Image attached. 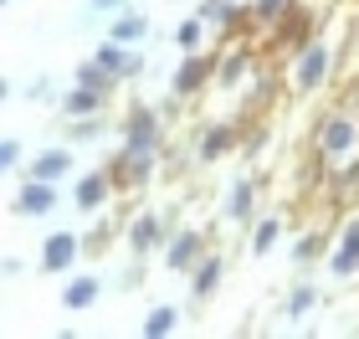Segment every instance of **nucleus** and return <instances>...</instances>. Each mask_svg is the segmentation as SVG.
<instances>
[{
    "label": "nucleus",
    "mask_w": 359,
    "mask_h": 339,
    "mask_svg": "<svg viewBox=\"0 0 359 339\" xmlns=\"http://www.w3.org/2000/svg\"><path fill=\"white\" fill-rule=\"evenodd\" d=\"M0 272H6V278H21V257H15V252H11V257H6V262H0Z\"/></svg>",
    "instance_id": "72a5a7b5"
},
{
    "label": "nucleus",
    "mask_w": 359,
    "mask_h": 339,
    "mask_svg": "<svg viewBox=\"0 0 359 339\" xmlns=\"http://www.w3.org/2000/svg\"><path fill=\"white\" fill-rule=\"evenodd\" d=\"M221 278H226V252L210 247L201 262H195V272L185 278V283H190V298H195V303H210V298L221 293Z\"/></svg>",
    "instance_id": "6ab92c4d"
},
{
    "label": "nucleus",
    "mask_w": 359,
    "mask_h": 339,
    "mask_svg": "<svg viewBox=\"0 0 359 339\" xmlns=\"http://www.w3.org/2000/svg\"><path fill=\"white\" fill-rule=\"evenodd\" d=\"M108 98H113V93H97V88L72 83L67 93H62L57 113H62V119H93V113H103V108H108Z\"/></svg>",
    "instance_id": "4be33fe9"
},
{
    "label": "nucleus",
    "mask_w": 359,
    "mask_h": 339,
    "mask_svg": "<svg viewBox=\"0 0 359 339\" xmlns=\"http://www.w3.org/2000/svg\"><path fill=\"white\" fill-rule=\"evenodd\" d=\"M257 83V46L252 41H221V57H216V93L226 98H241Z\"/></svg>",
    "instance_id": "39448f33"
},
{
    "label": "nucleus",
    "mask_w": 359,
    "mask_h": 339,
    "mask_svg": "<svg viewBox=\"0 0 359 339\" xmlns=\"http://www.w3.org/2000/svg\"><path fill=\"white\" fill-rule=\"evenodd\" d=\"M349 46L359 52V0H354V11H349Z\"/></svg>",
    "instance_id": "473e14b6"
},
{
    "label": "nucleus",
    "mask_w": 359,
    "mask_h": 339,
    "mask_svg": "<svg viewBox=\"0 0 359 339\" xmlns=\"http://www.w3.org/2000/svg\"><path fill=\"white\" fill-rule=\"evenodd\" d=\"M195 15H201L221 41H236V36H247V31L257 26L252 21V0H247V6H241V0H201Z\"/></svg>",
    "instance_id": "9b49d317"
},
{
    "label": "nucleus",
    "mask_w": 359,
    "mask_h": 339,
    "mask_svg": "<svg viewBox=\"0 0 359 339\" xmlns=\"http://www.w3.org/2000/svg\"><path fill=\"white\" fill-rule=\"evenodd\" d=\"M97 139H108V119H67V144H97Z\"/></svg>",
    "instance_id": "cd10ccee"
},
{
    "label": "nucleus",
    "mask_w": 359,
    "mask_h": 339,
    "mask_svg": "<svg viewBox=\"0 0 359 339\" xmlns=\"http://www.w3.org/2000/svg\"><path fill=\"white\" fill-rule=\"evenodd\" d=\"M344 103H349V108L359 113V83H349V88H344Z\"/></svg>",
    "instance_id": "f704fd0d"
},
{
    "label": "nucleus",
    "mask_w": 359,
    "mask_h": 339,
    "mask_svg": "<svg viewBox=\"0 0 359 339\" xmlns=\"http://www.w3.org/2000/svg\"><path fill=\"white\" fill-rule=\"evenodd\" d=\"M323 278L329 283H354L359 278V206L344 211V221L334 226V247L323 257Z\"/></svg>",
    "instance_id": "423d86ee"
},
{
    "label": "nucleus",
    "mask_w": 359,
    "mask_h": 339,
    "mask_svg": "<svg viewBox=\"0 0 359 339\" xmlns=\"http://www.w3.org/2000/svg\"><path fill=\"white\" fill-rule=\"evenodd\" d=\"M62 206V185L52 180H36V175H26L21 185H15V201H11V216L15 221H46Z\"/></svg>",
    "instance_id": "f8f14e48"
},
{
    "label": "nucleus",
    "mask_w": 359,
    "mask_h": 339,
    "mask_svg": "<svg viewBox=\"0 0 359 339\" xmlns=\"http://www.w3.org/2000/svg\"><path fill=\"white\" fill-rule=\"evenodd\" d=\"M221 221L226 226H241V232L257 221V180H252V175L226 180V190H221Z\"/></svg>",
    "instance_id": "dca6fc26"
},
{
    "label": "nucleus",
    "mask_w": 359,
    "mask_h": 339,
    "mask_svg": "<svg viewBox=\"0 0 359 339\" xmlns=\"http://www.w3.org/2000/svg\"><path fill=\"white\" fill-rule=\"evenodd\" d=\"M318 303H323V283H292L287 298H283V319H287V324H303Z\"/></svg>",
    "instance_id": "b1692460"
},
{
    "label": "nucleus",
    "mask_w": 359,
    "mask_h": 339,
    "mask_svg": "<svg viewBox=\"0 0 359 339\" xmlns=\"http://www.w3.org/2000/svg\"><path fill=\"white\" fill-rule=\"evenodd\" d=\"M175 329H180V303H154V309L144 314V324H139L144 339H170Z\"/></svg>",
    "instance_id": "a878e982"
},
{
    "label": "nucleus",
    "mask_w": 359,
    "mask_h": 339,
    "mask_svg": "<svg viewBox=\"0 0 359 339\" xmlns=\"http://www.w3.org/2000/svg\"><path fill=\"white\" fill-rule=\"evenodd\" d=\"M277 241H283V216H277V211L257 216V221L247 226V252H252V257H272Z\"/></svg>",
    "instance_id": "5701e85b"
},
{
    "label": "nucleus",
    "mask_w": 359,
    "mask_h": 339,
    "mask_svg": "<svg viewBox=\"0 0 359 339\" xmlns=\"http://www.w3.org/2000/svg\"><path fill=\"white\" fill-rule=\"evenodd\" d=\"M180 232L175 226V216L170 211H159V206H144V211H134L128 216V226H123V247H128V257H154V252H165V241Z\"/></svg>",
    "instance_id": "7ed1b4c3"
},
{
    "label": "nucleus",
    "mask_w": 359,
    "mask_h": 339,
    "mask_svg": "<svg viewBox=\"0 0 359 339\" xmlns=\"http://www.w3.org/2000/svg\"><path fill=\"white\" fill-rule=\"evenodd\" d=\"M292 6H298V0H252V21L262 26V31H272V26L283 21Z\"/></svg>",
    "instance_id": "c85d7f7f"
},
{
    "label": "nucleus",
    "mask_w": 359,
    "mask_h": 339,
    "mask_svg": "<svg viewBox=\"0 0 359 339\" xmlns=\"http://www.w3.org/2000/svg\"><path fill=\"white\" fill-rule=\"evenodd\" d=\"M26 175H36V180H52V185L72 180V175H77V144H52V149H41V154L26 165Z\"/></svg>",
    "instance_id": "a211bd4d"
},
{
    "label": "nucleus",
    "mask_w": 359,
    "mask_h": 339,
    "mask_svg": "<svg viewBox=\"0 0 359 339\" xmlns=\"http://www.w3.org/2000/svg\"><path fill=\"white\" fill-rule=\"evenodd\" d=\"M88 11L93 15H118V11H128V0H88Z\"/></svg>",
    "instance_id": "2f4dec72"
},
{
    "label": "nucleus",
    "mask_w": 359,
    "mask_h": 339,
    "mask_svg": "<svg viewBox=\"0 0 359 339\" xmlns=\"http://www.w3.org/2000/svg\"><path fill=\"white\" fill-rule=\"evenodd\" d=\"M93 57L113 72V83H118V88H123V83H134V77H144V67H149L139 46H123V41H113V36L97 41V46H93Z\"/></svg>",
    "instance_id": "f3484780"
},
{
    "label": "nucleus",
    "mask_w": 359,
    "mask_h": 339,
    "mask_svg": "<svg viewBox=\"0 0 359 339\" xmlns=\"http://www.w3.org/2000/svg\"><path fill=\"white\" fill-rule=\"evenodd\" d=\"M205 36H210V26H205L195 11L175 26V46H180V52H205Z\"/></svg>",
    "instance_id": "bb28decb"
},
{
    "label": "nucleus",
    "mask_w": 359,
    "mask_h": 339,
    "mask_svg": "<svg viewBox=\"0 0 359 339\" xmlns=\"http://www.w3.org/2000/svg\"><path fill=\"white\" fill-rule=\"evenodd\" d=\"M236 144H241V124L236 119H205L195 128V159H201V165H221Z\"/></svg>",
    "instance_id": "4468645a"
},
{
    "label": "nucleus",
    "mask_w": 359,
    "mask_h": 339,
    "mask_svg": "<svg viewBox=\"0 0 359 339\" xmlns=\"http://www.w3.org/2000/svg\"><path fill=\"white\" fill-rule=\"evenodd\" d=\"M339 77V36H318L303 46V52L287 57V93L292 98H318L323 88H334Z\"/></svg>",
    "instance_id": "f257e3e1"
},
{
    "label": "nucleus",
    "mask_w": 359,
    "mask_h": 339,
    "mask_svg": "<svg viewBox=\"0 0 359 339\" xmlns=\"http://www.w3.org/2000/svg\"><path fill=\"white\" fill-rule=\"evenodd\" d=\"M113 196H118V185H113L108 165H97V170L72 175V196H67V206H77V216H103Z\"/></svg>",
    "instance_id": "9d476101"
},
{
    "label": "nucleus",
    "mask_w": 359,
    "mask_h": 339,
    "mask_svg": "<svg viewBox=\"0 0 359 339\" xmlns=\"http://www.w3.org/2000/svg\"><path fill=\"white\" fill-rule=\"evenodd\" d=\"M216 57L221 52H180V67H175V77H170V93L175 98H201V93H210L216 88Z\"/></svg>",
    "instance_id": "6e6552de"
},
{
    "label": "nucleus",
    "mask_w": 359,
    "mask_h": 339,
    "mask_svg": "<svg viewBox=\"0 0 359 339\" xmlns=\"http://www.w3.org/2000/svg\"><path fill=\"white\" fill-rule=\"evenodd\" d=\"M159 159L165 154H139V149H123L118 144V154L108 159V175H113L118 190H149V180L159 175Z\"/></svg>",
    "instance_id": "2eb2a0df"
},
{
    "label": "nucleus",
    "mask_w": 359,
    "mask_h": 339,
    "mask_svg": "<svg viewBox=\"0 0 359 339\" xmlns=\"http://www.w3.org/2000/svg\"><path fill=\"white\" fill-rule=\"evenodd\" d=\"M0 6H11V0H0Z\"/></svg>",
    "instance_id": "c9c22d12"
},
{
    "label": "nucleus",
    "mask_w": 359,
    "mask_h": 339,
    "mask_svg": "<svg viewBox=\"0 0 359 339\" xmlns=\"http://www.w3.org/2000/svg\"><path fill=\"white\" fill-rule=\"evenodd\" d=\"M108 36H113V41H123V46H139L144 36H149V15L134 11V6L118 11V15H108Z\"/></svg>",
    "instance_id": "393cba45"
},
{
    "label": "nucleus",
    "mask_w": 359,
    "mask_h": 339,
    "mask_svg": "<svg viewBox=\"0 0 359 339\" xmlns=\"http://www.w3.org/2000/svg\"><path fill=\"white\" fill-rule=\"evenodd\" d=\"M210 252V237L201 232V226H180V232L165 241V257H159V267L170 272V278H190L195 262Z\"/></svg>",
    "instance_id": "1a4fd4ad"
},
{
    "label": "nucleus",
    "mask_w": 359,
    "mask_h": 339,
    "mask_svg": "<svg viewBox=\"0 0 359 339\" xmlns=\"http://www.w3.org/2000/svg\"><path fill=\"white\" fill-rule=\"evenodd\" d=\"M118 144L139 154H165V108L154 103H134L118 119Z\"/></svg>",
    "instance_id": "20e7f679"
},
{
    "label": "nucleus",
    "mask_w": 359,
    "mask_h": 339,
    "mask_svg": "<svg viewBox=\"0 0 359 339\" xmlns=\"http://www.w3.org/2000/svg\"><path fill=\"white\" fill-rule=\"evenodd\" d=\"M26 98H31V103H52V108H57V103H62V93H57L52 77L41 72V77H31V83H26Z\"/></svg>",
    "instance_id": "c756f323"
},
{
    "label": "nucleus",
    "mask_w": 359,
    "mask_h": 339,
    "mask_svg": "<svg viewBox=\"0 0 359 339\" xmlns=\"http://www.w3.org/2000/svg\"><path fill=\"white\" fill-rule=\"evenodd\" d=\"M97 298H103V278H97V272H72V278L62 283V309L67 314L97 309Z\"/></svg>",
    "instance_id": "412c9836"
},
{
    "label": "nucleus",
    "mask_w": 359,
    "mask_h": 339,
    "mask_svg": "<svg viewBox=\"0 0 359 339\" xmlns=\"http://www.w3.org/2000/svg\"><path fill=\"white\" fill-rule=\"evenodd\" d=\"M21 159H26V144L15 134H6L0 139V170H21Z\"/></svg>",
    "instance_id": "7c9ffc66"
},
{
    "label": "nucleus",
    "mask_w": 359,
    "mask_h": 339,
    "mask_svg": "<svg viewBox=\"0 0 359 339\" xmlns=\"http://www.w3.org/2000/svg\"><path fill=\"white\" fill-rule=\"evenodd\" d=\"M329 247H334V232H323V226H308V232H303V237L287 247V262L298 267V272H308V267H323Z\"/></svg>",
    "instance_id": "aec40b11"
},
{
    "label": "nucleus",
    "mask_w": 359,
    "mask_h": 339,
    "mask_svg": "<svg viewBox=\"0 0 359 339\" xmlns=\"http://www.w3.org/2000/svg\"><path fill=\"white\" fill-rule=\"evenodd\" d=\"M313 36H318V11L308 6V0H298V6H292L283 21L272 26V46H277V52H287V57H292V52H303V46L313 41Z\"/></svg>",
    "instance_id": "ddd939ff"
},
{
    "label": "nucleus",
    "mask_w": 359,
    "mask_h": 339,
    "mask_svg": "<svg viewBox=\"0 0 359 339\" xmlns=\"http://www.w3.org/2000/svg\"><path fill=\"white\" fill-rule=\"evenodd\" d=\"M83 252H88V237H77V232H46L41 247H36V272H41V278H72Z\"/></svg>",
    "instance_id": "0eeeda50"
},
{
    "label": "nucleus",
    "mask_w": 359,
    "mask_h": 339,
    "mask_svg": "<svg viewBox=\"0 0 359 339\" xmlns=\"http://www.w3.org/2000/svg\"><path fill=\"white\" fill-rule=\"evenodd\" d=\"M308 149H313V159L323 170H334V165H344V159L359 154V113L349 103H339V108H323L313 128H308Z\"/></svg>",
    "instance_id": "f03ea898"
}]
</instances>
